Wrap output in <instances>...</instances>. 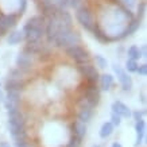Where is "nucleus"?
I'll return each instance as SVG.
<instances>
[{"label": "nucleus", "instance_id": "nucleus-1", "mask_svg": "<svg viewBox=\"0 0 147 147\" xmlns=\"http://www.w3.org/2000/svg\"><path fill=\"white\" fill-rule=\"evenodd\" d=\"M8 128L13 140H24L27 138L26 120L20 108L8 111Z\"/></svg>", "mask_w": 147, "mask_h": 147}, {"label": "nucleus", "instance_id": "nucleus-2", "mask_svg": "<svg viewBox=\"0 0 147 147\" xmlns=\"http://www.w3.org/2000/svg\"><path fill=\"white\" fill-rule=\"evenodd\" d=\"M51 43L57 47H70V46H76L81 43V35L74 30H62L59 31L57 35L54 36Z\"/></svg>", "mask_w": 147, "mask_h": 147}, {"label": "nucleus", "instance_id": "nucleus-3", "mask_svg": "<svg viewBox=\"0 0 147 147\" xmlns=\"http://www.w3.org/2000/svg\"><path fill=\"white\" fill-rule=\"evenodd\" d=\"M66 54L70 58H73L78 65H82V63H88V61L90 59L89 51L86 49H84L82 46L76 45V46H70L66 49Z\"/></svg>", "mask_w": 147, "mask_h": 147}, {"label": "nucleus", "instance_id": "nucleus-4", "mask_svg": "<svg viewBox=\"0 0 147 147\" xmlns=\"http://www.w3.org/2000/svg\"><path fill=\"white\" fill-rule=\"evenodd\" d=\"M76 18H77V20H78V23L84 27L85 30H88V31H92V30H93L94 22H93L92 13H90L88 7H80V8L77 9Z\"/></svg>", "mask_w": 147, "mask_h": 147}, {"label": "nucleus", "instance_id": "nucleus-5", "mask_svg": "<svg viewBox=\"0 0 147 147\" xmlns=\"http://www.w3.org/2000/svg\"><path fill=\"white\" fill-rule=\"evenodd\" d=\"M85 101L89 104L92 108L97 107L98 102H100V98H101V94H100V88H98L96 84H89L88 88L85 89L84 97H82Z\"/></svg>", "mask_w": 147, "mask_h": 147}, {"label": "nucleus", "instance_id": "nucleus-6", "mask_svg": "<svg viewBox=\"0 0 147 147\" xmlns=\"http://www.w3.org/2000/svg\"><path fill=\"white\" fill-rule=\"evenodd\" d=\"M80 74L82 77H85L86 80L89 81V84H96V81L98 80V71L96 69L94 65H90V63H82V65H78L77 66Z\"/></svg>", "mask_w": 147, "mask_h": 147}, {"label": "nucleus", "instance_id": "nucleus-7", "mask_svg": "<svg viewBox=\"0 0 147 147\" xmlns=\"http://www.w3.org/2000/svg\"><path fill=\"white\" fill-rule=\"evenodd\" d=\"M78 107H80L78 108V113H77L78 121L84 123V124L89 123L90 119H92V116H93V108L90 107L84 98H81L80 101H78Z\"/></svg>", "mask_w": 147, "mask_h": 147}, {"label": "nucleus", "instance_id": "nucleus-8", "mask_svg": "<svg viewBox=\"0 0 147 147\" xmlns=\"http://www.w3.org/2000/svg\"><path fill=\"white\" fill-rule=\"evenodd\" d=\"M112 67H113V71L117 74V78H119V81H120V85H121V88H123V90L129 92V90L132 89V78H131V77L121 69L120 65L115 63Z\"/></svg>", "mask_w": 147, "mask_h": 147}, {"label": "nucleus", "instance_id": "nucleus-9", "mask_svg": "<svg viewBox=\"0 0 147 147\" xmlns=\"http://www.w3.org/2000/svg\"><path fill=\"white\" fill-rule=\"evenodd\" d=\"M15 62H16V66H18L19 70L22 71H27L30 70L32 67V58L31 55H28L26 53H19L16 55V59H15Z\"/></svg>", "mask_w": 147, "mask_h": 147}, {"label": "nucleus", "instance_id": "nucleus-10", "mask_svg": "<svg viewBox=\"0 0 147 147\" xmlns=\"http://www.w3.org/2000/svg\"><path fill=\"white\" fill-rule=\"evenodd\" d=\"M112 113L120 116V117H131V109L125 105L123 101H113L111 105Z\"/></svg>", "mask_w": 147, "mask_h": 147}, {"label": "nucleus", "instance_id": "nucleus-11", "mask_svg": "<svg viewBox=\"0 0 147 147\" xmlns=\"http://www.w3.org/2000/svg\"><path fill=\"white\" fill-rule=\"evenodd\" d=\"M18 13H0V27H3L4 30L13 27L18 22Z\"/></svg>", "mask_w": 147, "mask_h": 147}, {"label": "nucleus", "instance_id": "nucleus-12", "mask_svg": "<svg viewBox=\"0 0 147 147\" xmlns=\"http://www.w3.org/2000/svg\"><path fill=\"white\" fill-rule=\"evenodd\" d=\"M70 131H71V135H73V136H76L77 139L82 140V139H84V136L86 135L88 127H86V124H84V123H81V121L76 120V121H73V123H71Z\"/></svg>", "mask_w": 147, "mask_h": 147}, {"label": "nucleus", "instance_id": "nucleus-13", "mask_svg": "<svg viewBox=\"0 0 147 147\" xmlns=\"http://www.w3.org/2000/svg\"><path fill=\"white\" fill-rule=\"evenodd\" d=\"M46 50L47 49L45 47V45H43L40 40H38V42H27L23 53L28 54V55H32V54H42L43 51H46Z\"/></svg>", "mask_w": 147, "mask_h": 147}, {"label": "nucleus", "instance_id": "nucleus-14", "mask_svg": "<svg viewBox=\"0 0 147 147\" xmlns=\"http://www.w3.org/2000/svg\"><path fill=\"white\" fill-rule=\"evenodd\" d=\"M23 28H38V30H43L46 28V19L40 15V16H32L26 22Z\"/></svg>", "mask_w": 147, "mask_h": 147}, {"label": "nucleus", "instance_id": "nucleus-15", "mask_svg": "<svg viewBox=\"0 0 147 147\" xmlns=\"http://www.w3.org/2000/svg\"><path fill=\"white\" fill-rule=\"evenodd\" d=\"M26 86V82L20 78H7L4 84L5 90H15V92H22Z\"/></svg>", "mask_w": 147, "mask_h": 147}, {"label": "nucleus", "instance_id": "nucleus-16", "mask_svg": "<svg viewBox=\"0 0 147 147\" xmlns=\"http://www.w3.org/2000/svg\"><path fill=\"white\" fill-rule=\"evenodd\" d=\"M135 132H136V140H135V147H139L143 143L144 134H146V121L139 120L135 121Z\"/></svg>", "mask_w": 147, "mask_h": 147}, {"label": "nucleus", "instance_id": "nucleus-17", "mask_svg": "<svg viewBox=\"0 0 147 147\" xmlns=\"http://www.w3.org/2000/svg\"><path fill=\"white\" fill-rule=\"evenodd\" d=\"M93 34L94 36H96V39H98L100 42H102V43H108V42H112V38L108 34H105V31L102 30L101 27H100V24L98 23H94L93 24Z\"/></svg>", "mask_w": 147, "mask_h": 147}, {"label": "nucleus", "instance_id": "nucleus-18", "mask_svg": "<svg viewBox=\"0 0 147 147\" xmlns=\"http://www.w3.org/2000/svg\"><path fill=\"white\" fill-rule=\"evenodd\" d=\"M98 80H100V89L101 90H109L111 89V86L113 85V77L112 74H102V76L98 77Z\"/></svg>", "mask_w": 147, "mask_h": 147}, {"label": "nucleus", "instance_id": "nucleus-19", "mask_svg": "<svg viewBox=\"0 0 147 147\" xmlns=\"http://www.w3.org/2000/svg\"><path fill=\"white\" fill-rule=\"evenodd\" d=\"M113 131H115V127H113L109 121H105V123H102V125L100 127L98 135H100V138L101 139H107L113 134Z\"/></svg>", "mask_w": 147, "mask_h": 147}, {"label": "nucleus", "instance_id": "nucleus-20", "mask_svg": "<svg viewBox=\"0 0 147 147\" xmlns=\"http://www.w3.org/2000/svg\"><path fill=\"white\" fill-rule=\"evenodd\" d=\"M23 39H24L23 31H12L11 34H9L7 42H8L9 45H18V43H20Z\"/></svg>", "mask_w": 147, "mask_h": 147}, {"label": "nucleus", "instance_id": "nucleus-21", "mask_svg": "<svg viewBox=\"0 0 147 147\" xmlns=\"http://www.w3.org/2000/svg\"><path fill=\"white\" fill-rule=\"evenodd\" d=\"M4 100L11 102H15V104H19L20 100H22V96H20V92H15V90H7V93L4 96Z\"/></svg>", "mask_w": 147, "mask_h": 147}, {"label": "nucleus", "instance_id": "nucleus-22", "mask_svg": "<svg viewBox=\"0 0 147 147\" xmlns=\"http://www.w3.org/2000/svg\"><path fill=\"white\" fill-rule=\"evenodd\" d=\"M139 27H140V20L139 19H131L128 23V26L125 27V34L127 35H131V34H134L136 30H138Z\"/></svg>", "mask_w": 147, "mask_h": 147}, {"label": "nucleus", "instance_id": "nucleus-23", "mask_svg": "<svg viewBox=\"0 0 147 147\" xmlns=\"http://www.w3.org/2000/svg\"><path fill=\"white\" fill-rule=\"evenodd\" d=\"M142 57V54H140V49H139L138 46H131L128 49V59H132V61H136L139 58Z\"/></svg>", "mask_w": 147, "mask_h": 147}, {"label": "nucleus", "instance_id": "nucleus-24", "mask_svg": "<svg viewBox=\"0 0 147 147\" xmlns=\"http://www.w3.org/2000/svg\"><path fill=\"white\" fill-rule=\"evenodd\" d=\"M94 59H96V63H97L98 67H101V69H105L108 66V61L105 58L102 57L101 54H96L94 55Z\"/></svg>", "mask_w": 147, "mask_h": 147}, {"label": "nucleus", "instance_id": "nucleus-25", "mask_svg": "<svg viewBox=\"0 0 147 147\" xmlns=\"http://www.w3.org/2000/svg\"><path fill=\"white\" fill-rule=\"evenodd\" d=\"M138 63H136V61H132V59H127V62H125V69L129 71V73H134V71H136V69H138Z\"/></svg>", "mask_w": 147, "mask_h": 147}, {"label": "nucleus", "instance_id": "nucleus-26", "mask_svg": "<svg viewBox=\"0 0 147 147\" xmlns=\"http://www.w3.org/2000/svg\"><path fill=\"white\" fill-rule=\"evenodd\" d=\"M81 142H82V140H80V139H77L76 136H73V135H71L70 138H69V140H67L66 147H80Z\"/></svg>", "mask_w": 147, "mask_h": 147}, {"label": "nucleus", "instance_id": "nucleus-27", "mask_svg": "<svg viewBox=\"0 0 147 147\" xmlns=\"http://www.w3.org/2000/svg\"><path fill=\"white\" fill-rule=\"evenodd\" d=\"M144 13H146V3H144V1H140L138 4V18L136 19L140 20V19L144 16Z\"/></svg>", "mask_w": 147, "mask_h": 147}, {"label": "nucleus", "instance_id": "nucleus-28", "mask_svg": "<svg viewBox=\"0 0 147 147\" xmlns=\"http://www.w3.org/2000/svg\"><path fill=\"white\" fill-rule=\"evenodd\" d=\"M146 115V109H142V111H134L131 112V116L134 117L135 121H139V120H143V116Z\"/></svg>", "mask_w": 147, "mask_h": 147}, {"label": "nucleus", "instance_id": "nucleus-29", "mask_svg": "<svg viewBox=\"0 0 147 147\" xmlns=\"http://www.w3.org/2000/svg\"><path fill=\"white\" fill-rule=\"evenodd\" d=\"M109 123H111L113 127H119V125L121 124V117L115 115V113H111V120H109Z\"/></svg>", "mask_w": 147, "mask_h": 147}, {"label": "nucleus", "instance_id": "nucleus-30", "mask_svg": "<svg viewBox=\"0 0 147 147\" xmlns=\"http://www.w3.org/2000/svg\"><path fill=\"white\" fill-rule=\"evenodd\" d=\"M119 1H120L121 7H124V8H127V9H131L136 4V0H119Z\"/></svg>", "mask_w": 147, "mask_h": 147}, {"label": "nucleus", "instance_id": "nucleus-31", "mask_svg": "<svg viewBox=\"0 0 147 147\" xmlns=\"http://www.w3.org/2000/svg\"><path fill=\"white\" fill-rule=\"evenodd\" d=\"M81 3H82V0H67V7L78 9L81 7Z\"/></svg>", "mask_w": 147, "mask_h": 147}, {"label": "nucleus", "instance_id": "nucleus-32", "mask_svg": "<svg viewBox=\"0 0 147 147\" xmlns=\"http://www.w3.org/2000/svg\"><path fill=\"white\" fill-rule=\"evenodd\" d=\"M13 147H31V144H30V143L24 139V140H15Z\"/></svg>", "mask_w": 147, "mask_h": 147}, {"label": "nucleus", "instance_id": "nucleus-33", "mask_svg": "<svg viewBox=\"0 0 147 147\" xmlns=\"http://www.w3.org/2000/svg\"><path fill=\"white\" fill-rule=\"evenodd\" d=\"M136 71H138V73L140 74V76H146V74H147V65H146V63H143V65L138 66Z\"/></svg>", "mask_w": 147, "mask_h": 147}, {"label": "nucleus", "instance_id": "nucleus-34", "mask_svg": "<svg viewBox=\"0 0 147 147\" xmlns=\"http://www.w3.org/2000/svg\"><path fill=\"white\" fill-rule=\"evenodd\" d=\"M140 54H142V57H144V58L147 57V47H146V45L142 47V50H140Z\"/></svg>", "mask_w": 147, "mask_h": 147}, {"label": "nucleus", "instance_id": "nucleus-35", "mask_svg": "<svg viewBox=\"0 0 147 147\" xmlns=\"http://www.w3.org/2000/svg\"><path fill=\"white\" fill-rule=\"evenodd\" d=\"M0 147H11L8 142H0Z\"/></svg>", "mask_w": 147, "mask_h": 147}, {"label": "nucleus", "instance_id": "nucleus-36", "mask_svg": "<svg viewBox=\"0 0 147 147\" xmlns=\"http://www.w3.org/2000/svg\"><path fill=\"white\" fill-rule=\"evenodd\" d=\"M111 147H123V146H121L119 142H113V143L111 144Z\"/></svg>", "mask_w": 147, "mask_h": 147}, {"label": "nucleus", "instance_id": "nucleus-37", "mask_svg": "<svg viewBox=\"0 0 147 147\" xmlns=\"http://www.w3.org/2000/svg\"><path fill=\"white\" fill-rule=\"evenodd\" d=\"M140 101H142L143 104L146 102V96H144V93H142V96H140Z\"/></svg>", "mask_w": 147, "mask_h": 147}, {"label": "nucleus", "instance_id": "nucleus-38", "mask_svg": "<svg viewBox=\"0 0 147 147\" xmlns=\"http://www.w3.org/2000/svg\"><path fill=\"white\" fill-rule=\"evenodd\" d=\"M4 31H5L4 28H3V27H0V36L3 35V34H4Z\"/></svg>", "mask_w": 147, "mask_h": 147}, {"label": "nucleus", "instance_id": "nucleus-39", "mask_svg": "<svg viewBox=\"0 0 147 147\" xmlns=\"http://www.w3.org/2000/svg\"><path fill=\"white\" fill-rule=\"evenodd\" d=\"M3 100H4V97H3V94H1V92H0V102L3 101Z\"/></svg>", "mask_w": 147, "mask_h": 147}, {"label": "nucleus", "instance_id": "nucleus-40", "mask_svg": "<svg viewBox=\"0 0 147 147\" xmlns=\"http://www.w3.org/2000/svg\"><path fill=\"white\" fill-rule=\"evenodd\" d=\"M92 147H101V146H98V144H93Z\"/></svg>", "mask_w": 147, "mask_h": 147}]
</instances>
